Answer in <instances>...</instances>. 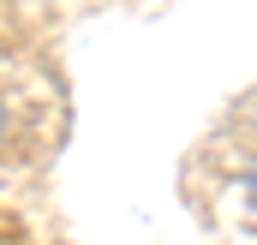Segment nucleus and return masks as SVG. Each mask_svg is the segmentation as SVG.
I'll list each match as a JSON object with an SVG mask.
<instances>
[{
	"label": "nucleus",
	"mask_w": 257,
	"mask_h": 245,
	"mask_svg": "<svg viewBox=\"0 0 257 245\" xmlns=\"http://www.w3.org/2000/svg\"><path fill=\"white\" fill-rule=\"evenodd\" d=\"M0 132H6V108H0Z\"/></svg>",
	"instance_id": "obj_1"
}]
</instances>
